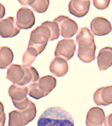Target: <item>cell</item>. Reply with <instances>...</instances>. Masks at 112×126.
I'll list each match as a JSON object with an SVG mask.
<instances>
[{"instance_id": "6da1fadb", "label": "cell", "mask_w": 112, "mask_h": 126, "mask_svg": "<svg viewBox=\"0 0 112 126\" xmlns=\"http://www.w3.org/2000/svg\"><path fill=\"white\" fill-rule=\"evenodd\" d=\"M37 126H74V123L71 115L65 109L52 107L41 114Z\"/></svg>"}, {"instance_id": "7a4b0ae2", "label": "cell", "mask_w": 112, "mask_h": 126, "mask_svg": "<svg viewBox=\"0 0 112 126\" xmlns=\"http://www.w3.org/2000/svg\"><path fill=\"white\" fill-rule=\"evenodd\" d=\"M76 38L79 44L78 57L80 60L85 63L94 61L96 46L94 35L90 30L86 27L81 29Z\"/></svg>"}, {"instance_id": "3957f363", "label": "cell", "mask_w": 112, "mask_h": 126, "mask_svg": "<svg viewBox=\"0 0 112 126\" xmlns=\"http://www.w3.org/2000/svg\"><path fill=\"white\" fill-rule=\"evenodd\" d=\"M39 76L36 69L31 66L13 64L8 68L6 78L14 84L23 86L31 80H37Z\"/></svg>"}, {"instance_id": "277c9868", "label": "cell", "mask_w": 112, "mask_h": 126, "mask_svg": "<svg viewBox=\"0 0 112 126\" xmlns=\"http://www.w3.org/2000/svg\"><path fill=\"white\" fill-rule=\"evenodd\" d=\"M51 32L49 28L41 24L31 31L28 47L34 48L39 55L43 52L48 41H51Z\"/></svg>"}, {"instance_id": "5b68a950", "label": "cell", "mask_w": 112, "mask_h": 126, "mask_svg": "<svg viewBox=\"0 0 112 126\" xmlns=\"http://www.w3.org/2000/svg\"><path fill=\"white\" fill-rule=\"evenodd\" d=\"M27 88L25 86L13 84L8 90L14 106L18 110H22L28 106L29 99L27 97Z\"/></svg>"}, {"instance_id": "8992f818", "label": "cell", "mask_w": 112, "mask_h": 126, "mask_svg": "<svg viewBox=\"0 0 112 126\" xmlns=\"http://www.w3.org/2000/svg\"><path fill=\"white\" fill-rule=\"evenodd\" d=\"M54 21L57 24L60 34L64 38L72 37L78 30V26L76 23L66 16H59Z\"/></svg>"}, {"instance_id": "52a82bcc", "label": "cell", "mask_w": 112, "mask_h": 126, "mask_svg": "<svg viewBox=\"0 0 112 126\" xmlns=\"http://www.w3.org/2000/svg\"><path fill=\"white\" fill-rule=\"evenodd\" d=\"M76 44L73 39H64L58 42L55 52L56 57L63 58L68 61L74 55Z\"/></svg>"}, {"instance_id": "ba28073f", "label": "cell", "mask_w": 112, "mask_h": 126, "mask_svg": "<svg viewBox=\"0 0 112 126\" xmlns=\"http://www.w3.org/2000/svg\"><path fill=\"white\" fill-rule=\"evenodd\" d=\"M35 22V16L31 10L27 7H22L18 11L16 22L18 27L20 29L31 28Z\"/></svg>"}, {"instance_id": "9c48e42d", "label": "cell", "mask_w": 112, "mask_h": 126, "mask_svg": "<svg viewBox=\"0 0 112 126\" xmlns=\"http://www.w3.org/2000/svg\"><path fill=\"white\" fill-rule=\"evenodd\" d=\"M20 30L13 17H9L0 21V35L3 38L14 37L19 33Z\"/></svg>"}, {"instance_id": "30bf717a", "label": "cell", "mask_w": 112, "mask_h": 126, "mask_svg": "<svg viewBox=\"0 0 112 126\" xmlns=\"http://www.w3.org/2000/svg\"><path fill=\"white\" fill-rule=\"evenodd\" d=\"M90 28L94 35L101 36L107 35L112 31L111 23L105 18L97 17L92 20Z\"/></svg>"}, {"instance_id": "8fae6325", "label": "cell", "mask_w": 112, "mask_h": 126, "mask_svg": "<svg viewBox=\"0 0 112 126\" xmlns=\"http://www.w3.org/2000/svg\"><path fill=\"white\" fill-rule=\"evenodd\" d=\"M93 99L98 105L107 106L112 104V85L98 88L94 93Z\"/></svg>"}, {"instance_id": "7c38bea8", "label": "cell", "mask_w": 112, "mask_h": 126, "mask_svg": "<svg viewBox=\"0 0 112 126\" xmlns=\"http://www.w3.org/2000/svg\"><path fill=\"white\" fill-rule=\"evenodd\" d=\"M105 119L104 110L98 107L90 108L86 116V126H102Z\"/></svg>"}, {"instance_id": "4fadbf2b", "label": "cell", "mask_w": 112, "mask_h": 126, "mask_svg": "<svg viewBox=\"0 0 112 126\" xmlns=\"http://www.w3.org/2000/svg\"><path fill=\"white\" fill-rule=\"evenodd\" d=\"M90 0H71L69 4L70 13L77 17L86 15L89 11Z\"/></svg>"}, {"instance_id": "5bb4252c", "label": "cell", "mask_w": 112, "mask_h": 126, "mask_svg": "<svg viewBox=\"0 0 112 126\" xmlns=\"http://www.w3.org/2000/svg\"><path fill=\"white\" fill-rule=\"evenodd\" d=\"M97 64L100 71L104 70L112 65V48L106 47L99 52L97 57Z\"/></svg>"}, {"instance_id": "9a60e30c", "label": "cell", "mask_w": 112, "mask_h": 126, "mask_svg": "<svg viewBox=\"0 0 112 126\" xmlns=\"http://www.w3.org/2000/svg\"><path fill=\"white\" fill-rule=\"evenodd\" d=\"M50 72L58 77L64 75L68 70L67 62L65 59L56 57L50 64Z\"/></svg>"}, {"instance_id": "2e32d148", "label": "cell", "mask_w": 112, "mask_h": 126, "mask_svg": "<svg viewBox=\"0 0 112 126\" xmlns=\"http://www.w3.org/2000/svg\"><path fill=\"white\" fill-rule=\"evenodd\" d=\"M18 1L23 5H29L35 11L39 13H45L49 6L50 1L48 0H18Z\"/></svg>"}, {"instance_id": "e0dca14e", "label": "cell", "mask_w": 112, "mask_h": 126, "mask_svg": "<svg viewBox=\"0 0 112 126\" xmlns=\"http://www.w3.org/2000/svg\"><path fill=\"white\" fill-rule=\"evenodd\" d=\"M14 54L11 49L7 46L0 48V69L6 68L14 59Z\"/></svg>"}, {"instance_id": "ac0fdd59", "label": "cell", "mask_w": 112, "mask_h": 126, "mask_svg": "<svg viewBox=\"0 0 112 126\" xmlns=\"http://www.w3.org/2000/svg\"><path fill=\"white\" fill-rule=\"evenodd\" d=\"M9 126H23L25 125L24 119L20 110H14L9 114Z\"/></svg>"}, {"instance_id": "d6986e66", "label": "cell", "mask_w": 112, "mask_h": 126, "mask_svg": "<svg viewBox=\"0 0 112 126\" xmlns=\"http://www.w3.org/2000/svg\"><path fill=\"white\" fill-rule=\"evenodd\" d=\"M38 55V53L35 49L28 47L22 57V62L24 65L30 66L34 62Z\"/></svg>"}, {"instance_id": "ffe728a7", "label": "cell", "mask_w": 112, "mask_h": 126, "mask_svg": "<svg viewBox=\"0 0 112 126\" xmlns=\"http://www.w3.org/2000/svg\"><path fill=\"white\" fill-rule=\"evenodd\" d=\"M42 25L46 26L49 28L51 34V41L57 39L60 35L59 29L57 24L55 22L46 21L42 23Z\"/></svg>"}, {"instance_id": "44dd1931", "label": "cell", "mask_w": 112, "mask_h": 126, "mask_svg": "<svg viewBox=\"0 0 112 126\" xmlns=\"http://www.w3.org/2000/svg\"><path fill=\"white\" fill-rule=\"evenodd\" d=\"M94 6L98 9L103 10L107 8L110 4V0H93Z\"/></svg>"}, {"instance_id": "7402d4cb", "label": "cell", "mask_w": 112, "mask_h": 126, "mask_svg": "<svg viewBox=\"0 0 112 126\" xmlns=\"http://www.w3.org/2000/svg\"><path fill=\"white\" fill-rule=\"evenodd\" d=\"M6 116L4 111L3 105L0 101V124L5 125Z\"/></svg>"}, {"instance_id": "603a6c76", "label": "cell", "mask_w": 112, "mask_h": 126, "mask_svg": "<svg viewBox=\"0 0 112 126\" xmlns=\"http://www.w3.org/2000/svg\"><path fill=\"white\" fill-rule=\"evenodd\" d=\"M104 126H112V113L105 118Z\"/></svg>"}, {"instance_id": "cb8c5ba5", "label": "cell", "mask_w": 112, "mask_h": 126, "mask_svg": "<svg viewBox=\"0 0 112 126\" xmlns=\"http://www.w3.org/2000/svg\"><path fill=\"white\" fill-rule=\"evenodd\" d=\"M5 14V9L3 5L0 3V19L3 18Z\"/></svg>"}, {"instance_id": "d4e9b609", "label": "cell", "mask_w": 112, "mask_h": 126, "mask_svg": "<svg viewBox=\"0 0 112 126\" xmlns=\"http://www.w3.org/2000/svg\"><path fill=\"white\" fill-rule=\"evenodd\" d=\"M5 125H2V124H0V126H4Z\"/></svg>"}]
</instances>
